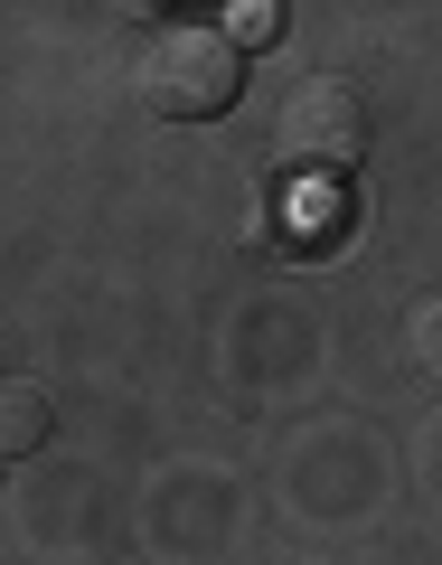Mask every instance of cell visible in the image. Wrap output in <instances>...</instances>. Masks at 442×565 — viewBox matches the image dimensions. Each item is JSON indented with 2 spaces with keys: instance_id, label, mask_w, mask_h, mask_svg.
<instances>
[{
  "instance_id": "cell-4",
  "label": "cell",
  "mask_w": 442,
  "mask_h": 565,
  "mask_svg": "<svg viewBox=\"0 0 442 565\" xmlns=\"http://www.w3.org/2000/svg\"><path fill=\"white\" fill-rule=\"evenodd\" d=\"M273 39H282V10H273V0L226 10V47H236V57H245V47H273Z\"/></svg>"
},
{
  "instance_id": "cell-2",
  "label": "cell",
  "mask_w": 442,
  "mask_h": 565,
  "mask_svg": "<svg viewBox=\"0 0 442 565\" xmlns=\"http://www.w3.org/2000/svg\"><path fill=\"white\" fill-rule=\"evenodd\" d=\"M273 151L292 170H311V180H339V170L367 161V104L348 76H302L292 95H282L273 114Z\"/></svg>"
},
{
  "instance_id": "cell-3",
  "label": "cell",
  "mask_w": 442,
  "mask_h": 565,
  "mask_svg": "<svg viewBox=\"0 0 442 565\" xmlns=\"http://www.w3.org/2000/svg\"><path fill=\"white\" fill-rule=\"evenodd\" d=\"M47 434H57V396L39 377H0V462L10 452H39Z\"/></svg>"
},
{
  "instance_id": "cell-5",
  "label": "cell",
  "mask_w": 442,
  "mask_h": 565,
  "mask_svg": "<svg viewBox=\"0 0 442 565\" xmlns=\"http://www.w3.org/2000/svg\"><path fill=\"white\" fill-rule=\"evenodd\" d=\"M414 367H423V377H442V302L414 311Z\"/></svg>"
},
{
  "instance_id": "cell-1",
  "label": "cell",
  "mask_w": 442,
  "mask_h": 565,
  "mask_svg": "<svg viewBox=\"0 0 442 565\" xmlns=\"http://www.w3.org/2000/svg\"><path fill=\"white\" fill-rule=\"evenodd\" d=\"M245 85V57L226 47V29H161L151 39V57H141V95H151V114L170 122H217L226 104H236Z\"/></svg>"
}]
</instances>
